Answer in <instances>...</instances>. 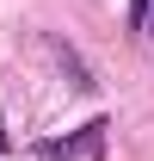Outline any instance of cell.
I'll return each instance as SVG.
<instances>
[{
	"label": "cell",
	"mask_w": 154,
	"mask_h": 161,
	"mask_svg": "<svg viewBox=\"0 0 154 161\" xmlns=\"http://www.w3.org/2000/svg\"><path fill=\"white\" fill-rule=\"evenodd\" d=\"M43 50H49V62L62 68V80H68L74 93H99V75L86 68V56H80L74 43H62V37H43Z\"/></svg>",
	"instance_id": "2"
},
{
	"label": "cell",
	"mask_w": 154,
	"mask_h": 161,
	"mask_svg": "<svg viewBox=\"0 0 154 161\" xmlns=\"http://www.w3.org/2000/svg\"><path fill=\"white\" fill-rule=\"evenodd\" d=\"M148 37H154V6H148Z\"/></svg>",
	"instance_id": "4"
},
{
	"label": "cell",
	"mask_w": 154,
	"mask_h": 161,
	"mask_svg": "<svg viewBox=\"0 0 154 161\" xmlns=\"http://www.w3.org/2000/svg\"><path fill=\"white\" fill-rule=\"evenodd\" d=\"M148 6H154V0H130V25H136V31H148Z\"/></svg>",
	"instance_id": "3"
},
{
	"label": "cell",
	"mask_w": 154,
	"mask_h": 161,
	"mask_svg": "<svg viewBox=\"0 0 154 161\" xmlns=\"http://www.w3.org/2000/svg\"><path fill=\"white\" fill-rule=\"evenodd\" d=\"M105 130H111V124H105V118H93V124H80V130H68V136L37 142V155H43V161H99Z\"/></svg>",
	"instance_id": "1"
},
{
	"label": "cell",
	"mask_w": 154,
	"mask_h": 161,
	"mask_svg": "<svg viewBox=\"0 0 154 161\" xmlns=\"http://www.w3.org/2000/svg\"><path fill=\"white\" fill-rule=\"evenodd\" d=\"M0 149H6V124H0Z\"/></svg>",
	"instance_id": "5"
}]
</instances>
